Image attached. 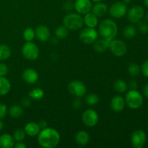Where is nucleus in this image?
Returning <instances> with one entry per match:
<instances>
[{"label":"nucleus","instance_id":"nucleus-1","mask_svg":"<svg viewBox=\"0 0 148 148\" xmlns=\"http://www.w3.org/2000/svg\"><path fill=\"white\" fill-rule=\"evenodd\" d=\"M38 143L44 148H53L60 142V134L53 128L43 129L38 134Z\"/></svg>","mask_w":148,"mask_h":148},{"label":"nucleus","instance_id":"nucleus-2","mask_svg":"<svg viewBox=\"0 0 148 148\" xmlns=\"http://www.w3.org/2000/svg\"><path fill=\"white\" fill-rule=\"evenodd\" d=\"M118 27L114 20L106 19L103 20L98 27V33L105 40L111 41L116 36Z\"/></svg>","mask_w":148,"mask_h":148},{"label":"nucleus","instance_id":"nucleus-3","mask_svg":"<svg viewBox=\"0 0 148 148\" xmlns=\"http://www.w3.org/2000/svg\"><path fill=\"white\" fill-rule=\"evenodd\" d=\"M64 25L68 30H77L82 28L84 25L83 17L79 13H69L66 14L63 20Z\"/></svg>","mask_w":148,"mask_h":148},{"label":"nucleus","instance_id":"nucleus-4","mask_svg":"<svg viewBox=\"0 0 148 148\" xmlns=\"http://www.w3.org/2000/svg\"><path fill=\"white\" fill-rule=\"evenodd\" d=\"M125 102L131 109H138L143 104V97L136 90H130L127 92Z\"/></svg>","mask_w":148,"mask_h":148},{"label":"nucleus","instance_id":"nucleus-5","mask_svg":"<svg viewBox=\"0 0 148 148\" xmlns=\"http://www.w3.org/2000/svg\"><path fill=\"white\" fill-rule=\"evenodd\" d=\"M22 53L25 59L34 61L39 56V49L33 42H26L22 48Z\"/></svg>","mask_w":148,"mask_h":148},{"label":"nucleus","instance_id":"nucleus-6","mask_svg":"<svg viewBox=\"0 0 148 148\" xmlns=\"http://www.w3.org/2000/svg\"><path fill=\"white\" fill-rule=\"evenodd\" d=\"M68 90L74 96L82 98L87 92V88L85 84L79 80H74L68 85Z\"/></svg>","mask_w":148,"mask_h":148},{"label":"nucleus","instance_id":"nucleus-7","mask_svg":"<svg viewBox=\"0 0 148 148\" xmlns=\"http://www.w3.org/2000/svg\"><path fill=\"white\" fill-rule=\"evenodd\" d=\"M98 32L95 28L86 27L79 33V39L85 44H90L94 43L98 39Z\"/></svg>","mask_w":148,"mask_h":148},{"label":"nucleus","instance_id":"nucleus-8","mask_svg":"<svg viewBox=\"0 0 148 148\" xmlns=\"http://www.w3.org/2000/svg\"><path fill=\"white\" fill-rule=\"evenodd\" d=\"M127 13V6L123 1H116L109 8V14L114 18L119 19L124 17Z\"/></svg>","mask_w":148,"mask_h":148},{"label":"nucleus","instance_id":"nucleus-9","mask_svg":"<svg viewBox=\"0 0 148 148\" xmlns=\"http://www.w3.org/2000/svg\"><path fill=\"white\" fill-rule=\"evenodd\" d=\"M108 48L111 50V53L116 56L118 57H121L123 56L126 53H127V45L125 44L124 41L121 40H115L113 39L111 40L109 43V46Z\"/></svg>","mask_w":148,"mask_h":148},{"label":"nucleus","instance_id":"nucleus-10","mask_svg":"<svg viewBox=\"0 0 148 148\" xmlns=\"http://www.w3.org/2000/svg\"><path fill=\"white\" fill-rule=\"evenodd\" d=\"M82 119L84 124L88 127H93L97 125L98 122V114L95 110L87 109L82 114Z\"/></svg>","mask_w":148,"mask_h":148},{"label":"nucleus","instance_id":"nucleus-11","mask_svg":"<svg viewBox=\"0 0 148 148\" xmlns=\"http://www.w3.org/2000/svg\"><path fill=\"white\" fill-rule=\"evenodd\" d=\"M147 142V134L143 130L134 131L131 136V143L134 148H142Z\"/></svg>","mask_w":148,"mask_h":148},{"label":"nucleus","instance_id":"nucleus-12","mask_svg":"<svg viewBox=\"0 0 148 148\" xmlns=\"http://www.w3.org/2000/svg\"><path fill=\"white\" fill-rule=\"evenodd\" d=\"M144 15V9L139 5L133 6L127 12V17L132 23H137L141 21Z\"/></svg>","mask_w":148,"mask_h":148},{"label":"nucleus","instance_id":"nucleus-13","mask_svg":"<svg viewBox=\"0 0 148 148\" xmlns=\"http://www.w3.org/2000/svg\"><path fill=\"white\" fill-rule=\"evenodd\" d=\"M92 4L91 0H76L74 8L79 14H85L92 10Z\"/></svg>","mask_w":148,"mask_h":148},{"label":"nucleus","instance_id":"nucleus-14","mask_svg":"<svg viewBox=\"0 0 148 148\" xmlns=\"http://www.w3.org/2000/svg\"><path fill=\"white\" fill-rule=\"evenodd\" d=\"M35 33H36V38L40 41H47L50 38V30H49V27L44 25H40L38 26L37 28L35 30Z\"/></svg>","mask_w":148,"mask_h":148},{"label":"nucleus","instance_id":"nucleus-15","mask_svg":"<svg viewBox=\"0 0 148 148\" xmlns=\"http://www.w3.org/2000/svg\"><path fill=\"white\" fill-rule=\"evenodd\" d=\"M23 79L25 82L28 84H34L38 79V74L35 69L27 68L23 72Z\"/></svg>","mask_w":148,"mask_h":148},{"label":"nucleus","instance_id":"nucleus-16","mask_svg":"<svg viewBox=\"0 0 148 148\" xmlns=\"http://www.w3.org/2000/svg\"><path fill=\"white\" fill-rule=\"evenodd\" d=\"M125 99L121 95H115L111 101V108L115 112H121L125 107Z\"/></svg>","mask_w":148,"mask_h":148},{"label":"nucleus","instance_id":"nucleus-17","mask_svg":"<svg viewBox=\"0 0 148 148\" xmlns=\"http://www.w3.org/2000/svg\"><path fill=\"white\" fill-rule=\"evenodd\" d=\"M92 12L98 17H102L107 14L108 11V6L101 1L95 3V5L92 7Z\"/></svg>","mask_w":148,"mask_h":148},{"label":"nucleus","instance_id":"nucleus-18","mask_svg":"<svg viewBox=\"0 0 148 148\" xmlns=\"http://www.w3.org/2000/svg\"><path fill=\"white\" fill-rule=\"evenodd\" d=\"M26 134L30 137H36L39 134L40 130L38 124L36 122H29L25 126L24 128Z\"/></svg>","mask_w":148,"mask_h":148},{"label":"nucleus","instance_id":"nucleus-19","mask_svg":"<svg viewBox=\"0 0 148 148\" xmlns=\"http://www.w3.org/2000/svg\"><path fill=\"white\" fill-rule=\"evenodd\" d=\"M83 20L84 24H85V25L88 27L95 28L98 24V17L92 12H90L85 14V17H83Z\"/></svg>","mask_w":148,"mask_h":148},{"label":"nucleus","instance_id":"nucleus-20","mask_svg":"<svg viewBox=\"0 0 148 148\" xmlns=\"http://www.w3.org/2000/svg\"><path fill=\"white\" fill-rule=\"evenodd\" d=\"M14 140L10 134H3L0 136V147L12 148L14 147Z\"/></svg>","mask_w":148,"mask_h":148},{"label":"nucleus","instance_id":"nucleus-21","mask_svg":"<svg viewBox=\"0 0 148 148\" xmlns=\"http://www.w3.org/2000/svg\"><path fill=\"white\" fill-rule=\"evenodd\" d=\"M75 140L79 145H87L90 142V135L85 131L81 130L77 133L76 136H75Z\"/></svg>","mask_w":148,"mask_h":148},{"label":"nucleus","instance_id":"nucleus-22","mask_svg":"<svg viewBox=\"0 0 148 148\" xmlns=\"http://www.w3.org/2000/svg\"><path fill=\"white\" fill-rule=\"evenodd\" d=\"M11 89V83L4 76H0V95H5Z\"/></svg>","mask_w":148,"mask_h":148},{"label":"nucleus","instance_id":"nucleus-23","mask_svg":"<svg viewBox=\"0 0 148 148\" xmlns=\"http://www.w3.org/2000/svg\"><path fill=\"white\" fill-rule=\"evenodd\" d=\"M111 41L105 40V39H100V40H96L94 42V50L99 53L104 52L109 46V43Z\"/></svg>","mask_w":148,"mask_h":148},{"label":"nucleus","instance_id":"nucleus-24","mask_svg":"<svg viewBox=\"0 0 148 148\" xmlns=\"http://www.w3.org/2000/svg\"><path fill=\"white\" fill-rule=\"evenodd\" d=\"M137 35V29L133 25H128L123 30V36L127 39H132Z\"/></svg>","mask_w":148,"mask_h":148},{"label":"nucleus","instance_id":"nucleus-25","mask_svg":"<svg viewBox=\"0 0 148 148\" xmlns=\"http://www.w3.org/2000/svg\"><path fill=\"white\" fill-rule=\"evenodd\" d=\"M8 113L10 116L12 118H19L23 114V107L19 105H14L10 107Z\"/></svg>","mask_w":148,"mask_h":148},{"label":"nucleus","instance_id":"nucleus-26","mask_svg":"<svg viewBox=\"0 0 148 148\" xmlns=\"http://www.w3.org/2000/svg\"><path fill=\"white\" fill-rule=\"evenodd\" d=\"M114 88L117 92L123 93L127 90V84L123 79H116L114 83Z\"/></svg>","mask_w":148,"mask_h":148},{"label":"nucleus","instance_id":"nucleus-27","mask_svg":"<svg viewBox=\"0 0 148 148\" xmlns=\"http://www.w3.org/2000/svg\"><path fill=\"white\" fill-rule=\"evenodd\" d=\"M11 49L5 44H0V61H4L11 56Z\"/></svg>","mask_w":148,"mask_h":148},{"label":"nucleus","instance_id":"nucleus-28","mask_svg":"<svg viewBox=\"0 0 148 148\" xmlns=\"http://www.w3.org/2000/svg\"><path fill=\"white\" fill-rule=\"evenodd\" d=\"M55 36L59 39H64L68 36V29L64 25H60L55 30Z\"/></svg>","mask_w":148,"mask_h":148},{"label":"nucleus","instance_id":"nucleus-29","mask_svg":"<svg viewBox=\"0 0 148 148\" xmlns=\"http://www.w3.org/2000/svg\"><path fill=\"white\" fill-rule=\"evenodd\" d=\"M30 98L34 100H40L44 96V91L40 88H34L29 92Z\"/></svg>","mask_w":148,"mask_h":148},{"label":"nucleus","instance_id":"nucleus-30","mask_svg":"<svg viewBox=\"0 0 148 148\" xmlns=\"http://www.w3.org/2000/svg\"><path fill=\"white\" fill-rule=\"evenodd\" d=\"M141 72V68L137 64L132 62L128 66V72L131 76L136 77L140 75Z\"/></svg>","mask_w":148,"mask_h":148},{"label":"nucleus","instance_id":"nucleus-31","mask_svg":"<svg viewBox=\"0 0 148 148\" xmlns=\"http://www.w3.org/2000/svg\"><path fill=\"white\" fill-rule=\"evenodd\" d=\"M36 36L35 30L32 27H27L23 31V38L26 42H31Z\"/></svg>","mask_w":148,"mask_h":148},{"label":"nucleus","instance_id":"nucleus-32","mask_svg":"<svg viewBox=\"0 0 148 148\" xmlns=\"http://www.w3.org/2000/svg\"><path fill=\"white\" fill-rule=\"evenodd\" d=\"M100 98L98 95L95 93H90L85 98V102L89 106H95L99 103Z\"/></svg>","mask_w":148,"mask_h":148},{"label":"nucleus","instance_id":"nucleus-33","mask_svg":"<svg viewBox=\"0 0 148 148\" xmlns=\"http://www.w3.org/2000/svg\"><path fill=\"white\" fill-rule=\"evenodd\" d=\"M26 133L24 130L23 129H17L14 132L13 134V138L14 141L16 142H22L25 138Z\"/></svg>","mask_w":148,"mask_h":148},{"label":"nucleus","instance_id":"nucleus-34","mask_svg":"<svg viewBox=\"0 0 148 148\" xmlns=\"http://www.w3.org/2000/svg\"><path fill=\"white\" fill-rule=\"evenodd\" d=\"M137 23H138L137 28L140 33H143V34H146L148 33V24L147 23L140 21Z\"/></svg>","mask_w":148,"mask_h":148},{"label":"nucleus","instance_id":"nucleus-35","mask_svg":"<svg viewBox=\"0 0 148 148\" xmlns=\"http://www.w3.org/2000/svg\"><path fill=\"white\" fill-rule=\"evenodd\" d=\"M7 113H8V110H7V106L4 103H0V119H4L7 116Z\"/></svg>","mask_w":148,"mask_h":148},{"label":"nucleus","instance_id":"nucleus-36","mask_svg":"<svg viewBox=\"0 0 148 148\" xmlns=\"http://www.w3.org/2000/svg\"><path fill=\"white\" fill-rule=\"evenodd\" d=\"M141 72L145 77H148V59L144 62L141 67Z\"/></svg>","mask_w":148,"mask_h":148},{"label":"nucleus","instance_id":"nucleus-37","mask_svg":"<svg viewBox=\"0 0 148 148\" xmlns=\"http://www.w3.org/2000/svg\"><path fill=\"white\" fill-rule=\"evenodd\" d=\"M8 72V66L4 63H0V76H5Z\"/></svg>","mask_w":148,"mask_h":148},{"label":"nucleus","instance_id":"nucleus-38","mask_svg":"<svg viewBox=\"0 0 148 148\" xmlns=\"http://www.w3.org/2000/svg\"><path fill=\"white\" fill-rule=\"evenodd\" d=\"M82 101L79 99V98H77L76 99L73 101V103H72V106H73V108H75V109H79V108H80L81 107H82Z\"/></svg>","mask_w":148,"mask_h":148},{"label":"nucleus","instance_id":"nucleus-39","mask_svg":"<svg viewBox=\"0 0 148 148\" xmlns=\"http://www.w3.org/2000/svg\"><path fill=\"white\" fill-rule=\"evenodd\" d=\"M74 7V4L71 1V0H68L67 1H66V2L64 3V8L65 9V10H66V11H70V10H72V9H73Z\"/></svg>","mask_w":148,"mask_h":148},{"label":"nucleus","instance_id":"nucleus-40","mask_svg":"<svg viewBox=\"0 0 148 148\" xmlns=\"http://www.w3.org/2000/svg\"><path fill=\"white\" fill-rule=\"evenodd\" d=\"M30 104H31V101H30V100L29 98H23L21 101V105L23 107H28L30 106Z\"/></svg>","mask_w":148,"mask_h":148},{"label":"nucleus","instance_id":"nucleus-41","mask_svg":"<svg viewBox=\"0 0 148 148\" xmlns=\"http://www.w3.org/2000/svg\"><path fill=\"white\" fill-rule=\"evenodd\" d=\"M129 86L131 88V90H136L137 88L138 85H137V82L135 80H131L129 83Z\"/></svg>","mask_w":148,"mask_h":148},{"label":"nucleus","instance_id":"nucleus-42","mask_svg":"<svg viewBox=\"0 0 148 148\" xmlns=\"http://www.w3.org/2000/svg\"><path fill=\"white\" fill-rule=\"evenodd\" d=\"M38 125L40 127V130H43V129L46 128L48 127V123L47 121H45V120H40L38 123Z\"/></svg>","mask_w":148,"mask_h":148},{"label":"nucleus","instance_id":"nucleus-43","mask_svg":"<svg viewBox=\"0 0 148 148\" xmlns=\"http://www.w3.org/2000/svg\"><path fill=\"white\" fill-rule=\"evenodd\" d=\"M14 147L15 148H26V145L22 142H17V143L14 145Z\"/></svg>","mask_w":148,"mask_h":148},{"label":"nucleus","instance_id":"nucleus-44","mask_svg":"<svg viewBox=\"0 0 148 148\" xmlns=\"http://www.w3.org/2000/svg\"><path fill=\"white\" fill-rule=\"evenodd\" d=\"M143 95L145 98H148V83L146 84L143 88Z\"/></svg>","mask_w":148,"mask_h":148},{"label":"nucleus","instance_id":"nucleus-45","mask_svg":"<svg viewBox=\"0 0 148 148\" xmlns=\"http://www.w3.org/2000/svg\"><path fill=\"white\" fill-rule=\"evenodd\" d=\"M4 122H3V121L0 119V131L3 130V128H4Z\"/></svg>","mask_w":148,"mask_h":148},{"label":"nucleus","instance_id":"nucleus-46","mask_svg":"<svg viewBox=\"0 0 148 148\" xmlns=\"http://www.w3.org/2000/svg\"><path fill=\"white\" fill-rule=\"evenodd\" d=\"M131 1H132V0H122L123 2H124V4H130V3L131 2Z\"/></svg>","mask_w":148,"mask_h":148},{"label":"nucleus","instance_id":"nucleus-47","mask_svg":"<svg viewBox=\"0 0 148 148\" xmlns=\"http://www.w3.org/2000/svg\"><path fill=\"white\" fill-rule=\"evenodd\" d=\"M144 4L146 7H148V0H144Z\"/></svg>","mask_w":148,"mask_h":148},{"label":"nucleus","instance_id":"nucleus-48","mask_svg":"<svg viewBox=\"0 0 148 148\" xmlns=\"http://www.w3.org/2000/svg\"><path fill=\"white\" fill-rule=\"evenodd\" d=\"M92 1H93V2L95 3H97V2H100V1H101L102 0H91Z\"/></svg>","mask_w":148,"mask_h":148},{"label":"nucleus","instance_id":"nucleus-49","mask_svg":"<svg viewBox=\"0 0 148 148\" xmlns=\"http://www.w3.org/2000/svg\"><path fill=\"white\" fill-rule=\"evenodd\" d=\"M145 18H146V20H147V21L148 22V12L147 13V14H146V15H145Z\"/></svg>","mask_w":148,"mask_h":148},{"label":"nucleus","instance_id":"nucleus-50","mask_svg":"<svg viewBox=\"0 0 148 148\" xmlns=\"http://www.w3.org/2000/svg\"><path fill=\"white\" fill-rule=\"evenodd\" d=\"M71 1H72V0H71Z\"/></svg>","mask_w":148,"mask_h":148}]
</instances>
